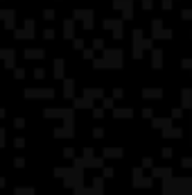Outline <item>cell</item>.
<instances>
[{
  "label": "cell",
  "instance_id": "6da1fadb",
  "mask_svg": "<svg viewBox=\"0 0 192 195\" xmlns=\"http://www.w3.org/2000/svg\"><path fill=\"white\" fill-rule=\"evenodd\" d=\"M152 45V39H145L140 30H133V55L140 57L145 48H149Z\"/></svg>",
  "mask_w": 192,
  "mask_h": 195
},
{
  "label": "cell",
  "instance_id": "7a4b0ae2",
  "mask_svg": "<svg viewBox=\"0 0 192 195\" xmlns=\"http://www.w3.org/2000/svg\"><path fill=\"white\" fill-rule=\"evenodd\" d=\"M113 9L122 11V21L133 18V0H113Z\"/></svg>",
  "mask_w": 192,
  "mask_h": 195
},
{
  "label": "cell",
  "instance_id": "3957f363",
  "mask_svg": "<svg viewBox=\"0 0 192 195\" xmlns=\"http://www.w3.org/2000/svg\"><path fill=\"white\" fill-rule=\"evenodd\" d=\"M102 25L106 27V30H113V36L115 39H122V34H124V27H122V25H124V21H122V18H106Z\"/></svg>",
  "mask_w": 192,
  "mask_h": 195
},
{
  "label": "cell",
  "instance_id": "277c9868",
  "mask_svg": "<svg viewBox=\"0 0 192 195\" xmlns=\"http://www.w3.org/2000/svg\"><path fill=\"white\" fill-rule=\"evenodd\" d=\"M75 21H84V27L90 30L93 27V9H75Z\"/></svg>",
  "mask_w": 192,
  "mask_h": 195
},
{
  "label": "cell",
  "instance_id": "5b68a950",
  "mask_svg": "<svg viewBox=\"0 0 192 195\" xmlns=\"http://www.w3.org/2000/svg\"><path fill=\"white\" fill-rule=\"evenodd\" d=\"M152 27H154V32H152L154 39H172V30H163V21L161 18H154Z\"/></svg>",
  "mask_w": 192,
  "mask_h": 195
},
{
  "label": "cell",
  "instance_id": "8992f818",
  "mask_svg": "<svg viewBox=\"0 0 192 195\" xmlns=\"http://www.w3.org/2000/svg\"><path fill=\"white\" fill-rule=\"evenodd\" d=\"M16 39H34V18H27L20 30H16Z\"/></svg>",
  "mask_w": 192,
  "mask_h": 195
},
{
  "label": "cell",
  "instance_id": "52a82bcc",
  "mask_svg": "<svg viewBox=\"0 0 192 195\" xmlns=\"http://www.w3.org/2000/svg\"><path fill=\"white\" fill-rule=\"evenodd\" d=\"M106 61H109V64L120 66L122 64V52H120V50H106V59H104V61H95V68L97 66H104Z\"/></svg>",
  "mask_w": 192,
  "mask_h": 195
},
{
  "label": "cell",
  "instance_id": "ba28073f",
  "mask_svg": "<svg viewBox=\"0 0 192 195\" xmlns=\"http://www.w3.org/2000/svg\"><path fill=\"white\" fill-rule=\"evenodd\" d=\"M0 21H5L7 30H14L16 27V11L14 9H0Z\"/></svg>",
  "mask_w": 192,
  "mask_h": 195
},
{
  "label": "cell",
  "instance_id": "9c48e42d",
  "mask_svg": "<svg viewBox=\"0 0 192 195\" xmlns=\"http://www.w3.org/2000/svg\"><path fill=\"white\" fill-rule=\"evenodd\" d=\"M72 34H75V23L70 18L63 21V36H66V39H72Z\"/></svg>",
  "mask_w": 192,
  "mask_h": 195
},
{
  "label": "cell",
  "instance_id": "30bf717a",
  "mask_svg": "<svg viewBox=\"0 0 192 195\" xmlns=\"http://www.w3.org/2000/svg\"><path fill=\"white\" fill-rule=\"evenodd\" d=\"M0 57H2V59L5 61H7V66L11 68V66H14V50H11V48H7V50H0Z\"/></svg>",
  "mask_w": 192,
  "mask_h": 195
},
{
  "label": "cell",
  "instance_id": "8fae6325",
  "mask_svg": "<svg viewBox=\"0 0 192 195\" xmlns=\"http://www.w3.org/2000/svg\"><path fill=\"white\" fill-rule=\"evenodd\" d=\"M45 52L39 48H32V50H25V57H30V59H39V57H43Z\"/></svg>",
  "mask_w": 192,
  "mask_h": 195
},
{
  "label": "cell",
  "instance_id": "7c38bea8",
  "mask_svg": "<svg viewBox=\"0 0 192 195\" xmlns=\"http://www.w3.org/2000/svg\"><path fill=\"white\" fill-rule=\"evenodd\" d=\"M161 59H163V52L161 50H154V64L156 66H161Z\"/></svg>",
  "mask_w": 192,
  "mask_h": 195
},
{
  "label": "cell",
  "instance_id": "4fadbf2b",
  "mask_svg": "<svg viewBox=\"0 0 192 195\" xmlns=\"http://www.w3.org/2000/svg\"><path fill=\"white\" fill-rule=\"evenodd\" d=\"M181 18L183 21H192V9H183L181 11Z\"/></svg>",
  "mask_w": 192,
  "mask_h": 195
},
{
  "label": "cell",
  "instance_id": "5bb4252c",
  "mask_svg": "<svg viewBox=\"0 0 192 195\" xmlns=\"http://www.w3.org/2000/svg\"><path fill=\"white\" fill-rule=\"evenodd\" d=\"M54 66H57V75H61V73H63V61H61V59H57V61H54Z\"/></svg>",
  "mask_w": 192,
  "mask_h": 195
},
{
  "label": "cell",
  "instance_id": "9a60e30c",
  "mask_svg": "<svg viewBox=\"0 0 192 195\" xmlns=\"http://www.w3.org/2000/svg\"><path fill=\"white\" fill-rule=\"evenodd\" d=\"M43 16H45L48 21H52V18H54V11H52V9H45V11H43Z\"/></svg>",
  "mask_w": 192,
  "mask_h": 195
},
{
  "label": "cell",
  "instance_id": "2e32d148",
  "mask_svg": "<svg viewBox=\"0 0 192 195\" xmlns=\"http://www.w3.org/2000/svg\"><path fill=\"white\" fill-rule=\"evenodd\" d=\"M152 7H154L152 0H142V9H152Z\"/></svg>",
  "mask_w": 192,
  "mask_h": 195
},
{
  "label": "cell",
  "instance_id": "e0dca14e",
  "mask_svg": "<svg viewBox=\"0 0 192 195\" xmlns=\"http://www.w3.org/2000/svg\"><path fill=\"white\" fill-rule=\"evenodd\" d=\"M43 34H45V39H54V30H50V27H48Z\"/></svg>",
  "mask_w": 192,
  "mask_h": 195
},
{
  "label": "cell",
  "instance_id": "ac0fdd59",
  "mask_svg": "<svg viewBox=\"0 0 192 195\" xmlns=\"http://www.w3.org/2000/svg\"><path fill=\"white\" fill-rule=\"evenodd\" d=\"M93 45H95V48H104V41H102V39H95V41H93Z\"/></svg>",
  "mask_w": 192,
  "mask_h": 195
},
{
  "label": "cell",
  "instance_id": "d6986e66",
  "mask_svg": "<svg viewBox=\"0 0 192 195\" xmlns=\"http://www.w3.org/2000/svg\"><path fill=\"white\" fill-rule=\"evenodd\" d=\"M163 9H172V0H163Z\"/></svg>",
  "mask_w": 192,
  "mask_h": 195
},
{
  "label": "cell",
  "instance_id": "ffe728a7",
  "mask_svg": "<svg viewBox=\"0 0 192 195\" xmlns=\"http://www.w3.org/2000/svg\"><path fill=\"white\" fill-rule=\"evenodd\" d=\"M75 48H84V41H81V39H75Z\"/></svg>",
  "mask_w": 192,
  "mask_h": 195
}]
</instances>
